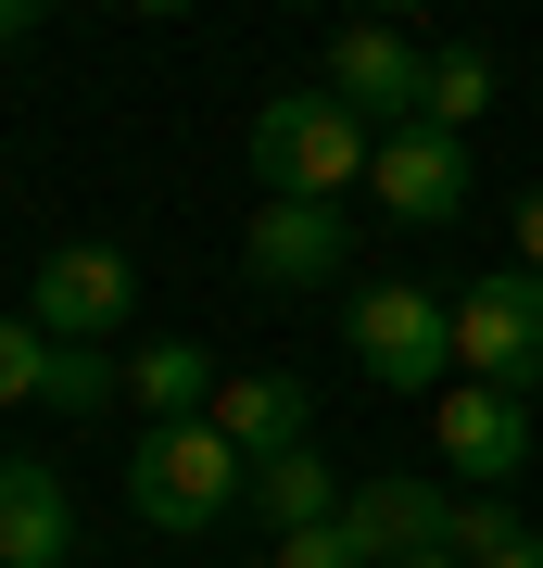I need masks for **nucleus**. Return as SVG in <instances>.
Here are the masks:
<instances>
[{"mask_svg": "<svg viewBox=\"0 0 543 568\" xmlns=\"http://www.w3.org/2000/svg\"><path fill=\"white\" fill-rule=\"evenodd\" d=\"M127 392H140V417H202V405H215V354H202V342H140Z\"/></svg>", "mask_w": 543, "mask_h": 568, "instance_id": "obj_14", "label": "nucleus"}, {"mask_svg": "<svg viewBox=\"0 0 543 568\" xmlns=\"http://www.w3.org/2000/svg\"><path fill=\"white\" fill-rule=\"evenodd\" d=\"M114 392H127V366H101V342H51V392H39L51 417H101Z\"/></svg>", "mask_w": 543, "mask_h": 568, "instance_id": "obj_16", "label": "nucleus"}, {"mask_svg": "<svg viewBox=\"0 0 543 568\" xmlns=\"http://www.w3.org/2000/svg\"><path fill=\"white\" fill-rule=\"evenodd\" d=\"M140 13H190V0H140Z\"/></svg>", "mask_w": 543, "mask_h": 568, "instance_id": "obj_25", "label": "nucleus"}, {"mask_svg": "<svg viewBox=\"0 0 543 568\" xmlns=\"http://www.w3.org/2000/svg\"><path fill=\"white\" fill-rule=\"evenodd\" d=\"M481 568H543V530H519V544H505V556H481Z\"/></svg>", "mask_w": 543, "mask_h": 568, "instance_id": "obj_22", "label": "nucleus"}, {"mask_svg": "<svg viewBox=\"0 0 543 568\" xmlns=\"http://www.w3.org/2000/svg\"><path fill=\"white\" fill-rule=\"evenodd\" d=\"M342 342H354V366L380 392H418V405L455 379V304L430 278H366L354 304H342Z\"/></svg>", "mask_w": 543, "mask_h": 568, "instance_id": "obj_3", "label": "nucleus"}, {"mask_svg": "<svg viewBox=\"0 0 543 568\" xmlns=\"http://www.w3.org/2000/svg\"><path fill=\"white\" fill-rule=\"evenodd\" d=\"M418 77H430V51L404 39L392 13H354L342 39H329V89H342L366 126H418Z\"/></svg>", "mask_w": 543, "mask_h": 568, "instance_id": "obj_9", "label": "nucleus"}, {"mask_svg": "<svg viewBox=\"0 0 543 568\" xmlns=\"http://www.w3.org/2000/svg\"><path fill=\"white\" fill-rule=\"evenodd\" d=\"M241 265H253L265 291H329L354 265V215L342 203H303V190H265L253 227H241Z\"/></svg>", "mask_w": 543, "mask_h": 568, "instance_id": "obj_6", "label": "nucleus"}, {"mask_svg": "<svg viewBox=\"0 0 543 568\" xmlns=\"http://www.w3.org/2000/svg\"><path fill=\"white\" fill-rule=\"evenodd\" d=\"M392 227H455L467 215V140L455 126H380V164H366Z\"/></svg>", "mask_w": 543, "mask_h": 568, "instance_id": "obj_7", "label": "nucleus"}, {"mask_svg": "<svg viewBox=\"0 0 543 568\" xmlns=\"http://www.w3.org/2000/svg\"><path fill=\"white\" fill-rule=\"evenodd\" d=\"M342 506H354V493L329 480V455H316V443L265 455V467H253V493H241V518H253V530H316V518H342Z\"/></svg>", "mask_w": 543, "mask_h": 568, "instance_id": "obj_13", "label": "nucleus"}, {"mask_svg": "<svg viewBox=\"0 0 543 568\" xmlns=\"http://www.w3.org/2000/svg\"><path fill=\"white\" fill-rule=\"evenodd\" d=\"M127 316H140V265H127L114 241H63L39 265V328L51 342H114Z\"/></svg>", "mask_w": 543, "mask_h": 568, "instance_id": "obj_8", "label": "nucleus"}, {"mask_svg": "<svg viewBox=\"0 0 543 568\" xmlns=\"http://www.w3.org/2000/svg\"><path fill=\"white\" fill-rule=\"evenodd\" d=\"M241 568H265V556H241Z\"/></svg>", "mask_w": 543, "mask_h": 568, "instance_id": "obj_26", "label": "nucleus"}, {"mask_svg": "<svg viewBox=\"0 0 543 568\" xmlns=\"http://www.w3.org/2000/svg\"><path fill=\"white\" fill-rule=\"evenodd\" d=\"M202 417H215V429H228V443H241L253 467H265V455H291V443H316V392H303L291 366H253V379H215V405H202Z\"/></svg>", "mask_w": 543, "mask_h": 568, "instance_id": "obj_11", "label": "nucleus"}, {"mask_svg": "<svg viewBox=\"0 0 543 568\" xmlns=\"http://www.w3.org/2000/svg\"><path fill=\"white\" fill-rule=\"evenodd\" d=\"M241 493H253V455L228 443L215 417H152L140 455H127V506H140L152 530H215Z\"/></svg>", "mask_w": 543, "mask_h": 568, "instance_id": "obj_2", "label": "nucleus"}, {"mask_svg": "<svg viewBox=\"0 0 543 568\" xmlns=\"http://www.w3.org/2000/svg\"><path fill=\"white\" fill-rule=\"evenodd\" d=\"M366 13H392V26H404V13H430V0H366Z\"/></svg>", "mask_w": 543, "mask_h": 568, "instance_id": "obj_23", "label": "nucleus"}, {"mask_svg": "<svg viewBox=\"0 0 543 568\" xmlns=\"http://www.w3.org/2000/svg\"><path fill=\"white\" fill-rule=\"evenodd\" d=\"M481 114H493V51H481V39L430 51V77H418V126H455V140H467Z\"/></svg>", "mask_w": 543, "mask_h": 568, "instance_id": "obj_15", "label": "nucleus"}, {"mask_svg": "<svg viewBox=\"0 0 543 568\" xmlns=\"http://www.w3.org/2000/svg\"><path fill=\"white\" fill-rule=\"evenodd\" d=\"M342 530L380 568H404V556H443V530H455V493L443 480H354V506H342Z\"/></svg>", "mask_w": 543, "mask_h": 568, "instance_id": "obj_10", "label": "nucleus"}, {"mask_svg": "<svg viewBox=\"0 0 543 568\" xmlns=\"http://www.w3.org/2000/svg\"><path fill=\"white\" fill-rule=\"evenodd\" d=\"M455 379L543 392V265H493L455 291Z\"/></svg>", "mask_w": 543, "mask_h": 568, "instance_id": "obj_4", "label": "nucleus"}, {"mask_svg": "<svg viewBox=\"0 0 543 568\" xmlns=\"http://www.w3.org/2000/svg\"><path fill=\"white\" fill-rule=\"evenodd\" d=\"M39 13H51V0H0V51H13V39H26Z\"/></svg>", "mask_w": 543, "mask_h": 568, "instance_id": "obj_21", "label": "nucleus"}, {"mask_svg": "<svg viewBox=\"0 0 543 568\" xmlns=\"http://www.w3.org/2000/svg\"><path fill=\"white\" fill-rule=\"evenodd\" d=\"M265 568H380V556H366L342 518H316V530H279V544H265Z\"/></svg>", "mask_w": 543, "mask_h": 568, "instance_id": "obj_19", "label": "nucleus"}, {"mask_svg": "<svg viewBox=\"0 0 543 568\" xmlns=\"http://www.w3.org/2000/svg\"><path fill=\"white\" fill-rule=\"evenodd\" d=\"M404 568H467V556H404Z\"/></svg>", "mask_w": 543, "mask_h": 568, "instance_id": "obj_24", "label": "nucleus"}, {"mask_svg": "<svg viewBox=\"0 0 543 568\" xmlns=\"http://www.w3.org/2000/svg\"><path fill=\"white\" fill-rule=\"evenodd\" d=\"M366 164H380V126H366L342 89H279V102L253 114V178L265 190L342 203V190H366Z\"/></svg>", "mask_w": 543, "mask_h": 568, "instance_id": "obj_1", "label": "nucleus"}, {"mask_svg": "<svg viewBox=\"0 0 543 568\" xmlns=\"http://www.w3.org/2000/svg\"><path fill=\"white\" fill-rule=\"evenodd\" d=\"M505 544H519V506H505V493H455L443 556H467V568H481V556H505Z\"/></svg>", "mask_w": 543, "mask_h": 568, "instance_id": "obj_18", "label": "nucleus"}, {"mask_svg": "<svg viewBox=\"0 0 543 568\" xmlns=\"http://www.w3.org/2000/svg\"><path fill=\"white\" fill-rule=\"evenodd\" d=\"M430 429H443V467H455L467 493H519L531 480V392L443 379V392H430Z\"/></svg>", "mask_w": 543, "mask_h": 568, "instance_id": "obj_5", "label": "nucleus"}, {"mask_svg": "<svg viewBox=\"0 0 543 568\" xmlns=\"http://www.w3.org/2000/svg\"><path fill=\"white\" fill-rule=\"evenodd\" d=\"M77 556V506L39 455H0V568H63Z\"/></svg>", "mask_w": 543, "mask_h": 568, "instance_id": "obj_12", "label": "nucleus"}, {"mask_svg": "<svg viewBox=\"0 0 543 568\" xmlns=\"http://www.w3.org/2000/svg\"><path fill=\"white\" fill-rule=\"evenodd\" d=\"M291 13H303V0H291Z\"/></svg>", "mask_w": 543, "mask_h": 568, "instance_id": "obj_27", "label": "nucleus"}, {"mask_svg": "<svg viewBox=\"0 0 543 568\" xmlns=\"http://www.w3.org/2000/svg\"><path fill=\"white\" fill-rule=\"evenodd\" d=\"M519 265H543V190H519Z\"/></svg>", "mask_w": 543, "mask_h": 568, "instance_id": "obj_20", "label": "nucleus"}, {"mask_svg": "<svg viewBox=\"0 0 543 568\" xmlns=\"http://www.w3.org/2000/svg\"><path fill=\"white\" fill-rule=\"evenodd\" d=\"M39 392H51V328L0 316V405H39Z\"/></svg>", "mask_w": 543, "mask_h": 568, "instance_id": "obj_17", "label": "nucleus"}]
</instances>
